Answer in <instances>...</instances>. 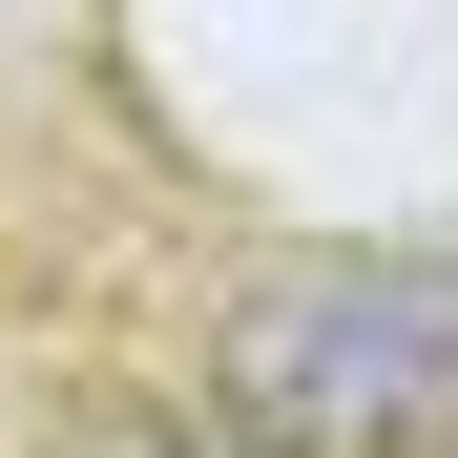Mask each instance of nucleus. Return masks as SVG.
Masks as SVG:
<instances>
[{
	"label": "nucleus",
	"mask_w": 458,
	"mask_h": 458,
	"mask_svg": "<svg viewBox=\"0 0 458 458\" xmlns=\"http://www.w3.org/2000/svg\"><path fill=\"white\" fill-rule=\"evenodd\" d=\"M84 458H271V437H229V417H84Z\"/></svg>",
	"instance_id": "f03ea898"
},
{
	"label": "nucleus",
	"mask_w": 458,
	"mask_h": 458,
	"mask_svg": "<svg viewBox=\"0 0 458 458\" xmlns=\"http://www.w3.org/2000/svg\"><path fill=\"white\" fill-rule=\"evenodd\" d=\"M208 417L271 458H437L458 437V250H292L208 313Z\"/></svg>",
	"instance_id": "f257e3e1"
}]
</instances>
